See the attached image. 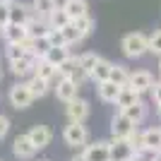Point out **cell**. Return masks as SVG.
<instances>
[{
  "label": "cell",
  "mask_w": 161,
  "mask_h": 161,
  "mask_svg": "<svg viewBox=\"0 0 161 161\" xmlns=\"http://www.w3.org/2000/svg\"><path fill=\"white\" fill-rule=\"evenodd\" d=\"M140 99H142V94H137V92L130 89V87H123L120 94H118V99H115V106H118V111H123V108L132 106L135 101H140Z\"/></svg>",
  "instance_id": "obj_25"
},
{
  "label": "cell",
  "mask_w": 161,
  "mask_h": 161,
  "mask_svg": "<svg viewBox=\"0 0 161 161\" xmlns=\"http://www.w3.org/2000/svg\"><path fill=\"white\" fill-rule=\"evenodd\" d=\"M111 67H113V63L106 60V58H99V63H96V67L92 70V75H89V80L92 82H106L108 77H111Z\"/></svg>",
  "instance_id": "obj_21"
},
{
  "label": "cell",
  "mask_w": 161,
  "mask_h": 161,
  "mask_svg": "<svg viewBox=\"0 0 161 161\" xmlns=\"http://www.w3.org/2000/svg\"><path fill=\"white\" fill-rule=\"evenodd\" d=\"M58 5H60V0H31V7L39 17H48V12Z\"/></svg>",
  "instance_id": "obj_29"
},
{
  "label": "cell",
  "mask_w": 161,
  "mask_h": 161,
  "mask_svg": "<svg viewBox=\"0 0 161 161\" xmlns=\"http://www.w3.org/2000/svg\"><path fill=\"white\" fill-rule=\"evenodd\" d=\"M55 96H58V101H63V103H70L72 99H77V96H80V87H77L72 80H67V77H58Z\"/></svg>",
  "instance_id": "obj_14"
},
{
  "label": "cell",
  "mask_w": 161,
  "mask_h": 161,
  "mask_svg": "<svg viewBox=\"0 0 161 161\" xmlns=\"http://www.w3.org/2000/svg\"><path fill=\"white\" fill-rule=\"evenodd\" d=\"M108 80L113 82V84H118V87H128V80H130L128 67L120 65V63H113V67H111V77H108Z\"/></svg>",
  "instance_id": "obj_27"
},
{
  "label": "cell",
  "mask_w": 161,
  "mask_h": 161,
  "mask_svg": "<svg viewBox=\"0 0 161 161\" xmlns=\"http://www.w3.org/2000/svg\"><path fill=\"white\" fill-rule=\"evenodd\" d=\"M34 7L31 3H22V0H10V22L14 24H27L34 17Z\"/></svg>",
  "instance_id": "obj_7"
},
{
  "label": "cell",
  "mask_w": 161,
  "mask_h": 161,
  "mask_svg": "<svg viewBox=\"0 0 161 161\" xmlns=\"http://www.w3.org/2000/svg\"><path fill=\"white\" fill-rule=\"evenodd\" d=\"M67 80H72L75 84H77V87H82V84H84V82L89 80V75L84 72V67H82V65H77V67H75V72L70 75V77H67Z\"/></svg>",
  "instance_id": "obj_35"
},
{
  "label": "cell",
  "mask_w": 161,
  "mask_h": 161,
  "mask_svg": "<svg viewBox=\"0 0 161 161\" xmlns=\"http://www.w3.org/2000/svg\"><path fill=\"white\" fill-rule=\"evenodd\" d=\"M149 53L161 55V29H156V31L149 36Z\"/></svg>",
  "instance_id": "obj_34"
},
{
  "label": "cell",
  "mask_w": 161,
  "mask_h": 161,
  "mask_svg": "<svg viewBox=\"0 0 161 161\" xmlns=\"http://www.w3.org/2000/svg\"><path fill=\"white\" fill-rule=\"evenodd\" d=\"M152 84H154V77H152L149 70H135V72H130L128 87L135 89L137 94H147V92H152Z\"/></svg>",
  "instance_id": "obj_6"
},
{
  "label": "cell",
  "mask_w": 161,
  "mask_h": 161,
  "mask_svg": "<svg viewBox=\"0 0 161 161\" xmlns=\"http://www.w3.org/2000/svg\"><path fill=\"white\" fill-rule=\"evenodd\" d=\"M135 128H137V125H135L123 111H118V113L111 118V137H128Z\"/></svg>",
  "instance_id": "obj_12"
},
{
  "label": "cell",
  "mask_w": 161,
  "mask_h": 161,
  "mask_svg": "<svg viewBox=\"0 0 161 161\" xmlns=\"http://www.w3.org/2000/svg\"><path fill=\"white\" fill-rule=\"evenodd\" d=\"M43 161H48V159H43Z\"/></svg>",
  "instance_id": "obj_45"
},
{
  "label": "cell",
  "mask_w": 161,
  "mask_h": 161,
  "mask_svg": "<svg viewBox=\"0 0 161 161\" xmlns=\"http://www.w3.org/2000/svg\"><path fill=\"white\" fill-rule=\"evenodd\" d=\"M0 161H3V159H0Z\"/></svg>",
  "instance_id": "obj_47"
},
{
  "label": "cell",
  "mask_w": 161,
  "mask_h": 161,
  "mask_svg": "<svg viewBox=\"0 0 161 161\" xmlns=\"http://www.w3.org/2000/svg\"><path fill=\"white\" fill-rule=\"evenodd\" d=\"M7 132H10V118H7V115H0V140H3Z\"/></svg>",
  "instance_id": "obj_39"
},
{
  "label": "cell",
  "mask_w": 161,
  "mask_h": 161,
  "mask_svg": "<svg viewBox=\"0 0 161 161\" xmlns=\"http://www.w3.org/2000/svg\"><path fill=\"white\" fill-rule=\"evenodd\" d=\"M120 51L125 58H132V60H137V58H142V55L149 53V36L142 31H130L125 34L120 39Z\"/></svg>",
  "instance_id": "obj_1"
},
{
  "label": "cell",
  "mask_w": 161,
  "mask_h": 161,
  "mask_svg": "<svg viewBox=\"0 0 161 161\" xmlns=\"http://www.w3.org/2000/svg\"><path fill=\"white\" fill-rule=\"evenodd\" d=\"M63 140L67 147H84L89 142V130L84 123H70L63 130Z\"/></svg>",
  "instance_id": "obj_2"
},
{
  "label": "cell",
  "mask_w": 161,
  "mask_h": 161,
  "mask_svg": "<svg viewBox=\"0 0 161 161\" xmlns=\"http://www.w3.org/2000/svg\"><path fill=\"white\" fill-rule=\"evenodd\" d=\"M156 115L161 118V103H156Z\"/></svg>",
  "instance_id": "obj_41"
},
{
  "label": "cell",
  "mask_w": 161,
  "mask_h": 161,
  "mask_svg": "<svg viewBox=\"0 0 161 161\" xmlns=\"http://www.w3.org/2000/svg\"><path fill=\"white\" fill-rule=\"evenodd\" d=\"M27 27V34L29 39H39V36H48V31H51V24H48L46 17H39V14H34L31 19L24 24Z\"/></svg>",
  "instance_id": "obj_15"
},
{
  "label": "cell",
  "mask_w": 161,
  "mask_h": 161,
  "mask_svg": "<svg viewBox=\"0 0 161 161\" xmlns=\"http://www.w3.org/2000/svg\"><path fill=\"white\" fill-rule=\"evenodd\" d=\"M63 36H65L67 46H75V43L84 41V39H82V34L77 31V27H75V22H70V24H65V27H63Z\"/></svg>",
  "instance_id": "obj_32"
},
{
  "label": "cell",
  "mask_w": 161,
  "mask_h": 161,
  "mask_svg": "<svg viewBox=\"0 0 161 161\" xmlns=\"http://www.w3.org/2000/svg\"><path fill=\"white\" fill-rule=\"evenodd\" d=\"M0 77H3V72H0Z\"/></svg>",
  "instance_id": "obj_44"
},
{
  "label": "cell",
  "mask_w": 161,
  "mask_h": 161,
  "mask_svg": "<svg viewBox=\"0 0 161 161\" xmlns=\"http://www.w3.org/2000/svg\"><path fill=\"white\" fill-rule=\"evenodd\" d=\"M27 137L31 140L34 147L41 152V149H46L48 144H51V140H53V132H51V128H48V125H34V128L27 132Z\"/></svg>",
  "instance_id": "obj_13"
},
{
  "label": "cell",
  "mask_w": 161,
  "mask_h": 161,
  "mask_svg": "<svg viewBox=\"0 0 161 161\" xmlns=\"http://www.w3.org/2000/svg\"><path fill=\"white\" fill-rule=\"evenodd\" d=\"M65 113H67V120L70 123H84L89 118V101L77 96L70 103H65Z\"/></svg>",
  "instance_id": "obj_8"
},
{
  "label": "cell",
  "mask_w": 161,
  "mask_h": 161,
  "mask_svg": "<svg viewBox=\"0 0 161 161\" xmlns=\"http://www.w3.org/2000/svg\"><path fill=\"white\" fill-rule=\"evenodd\" d=\"M10 24V3H0V29Z\"/></svg>",
  "instance_id": "obj_37"
},
{
  "label": "cell",
  "mask_w": 161,
  "mask_h": 161,
  "mask_svg": "<svg viewBox=\"0 0 161 161\" xmlns=\"http://www.w3.org/2000/svg\"><path fill=\"white\" fill-rule=\"evenodd\" d=\"M48 24H51V29H63L65 24H70V17H67V12L63 10V5H58V7H53L51 12H48Z\"/></svg>",
  "instance_id": "obj_23"
},
{
  "label": "cell",
  "mask_w": 161,
  "mask_h": 161,
  "mask_svg": "<svg viewBox=\"0 0 161 161\" xmlns=\"http://www.w3.org/2000/svg\"><path fill=\"white\" fill-rule=\"evenodd\" d=\"M70 161H87V159H84V154H77V156H72Z\"/></svg>",
  "instance_id": "obj_40"
},
{
  "label": "cell",
  "mask_w": 161,
  "mask_h": 161,
  "mask_svg": "<svg viewBox=\"0 0 161 161\" xmlns=\"http://www.w3.org/2000/svg\"><path fill=\"white\" fill-rule=\"evenodd\" d=\"M24 82H27V87H29V92H31L34 99H43V96L48 94V89H51V82L41 80L39 75H31V77H27Z\"/></svg>",
  "instance_id": "obj_19"
},
{
  "label": "cell",
  "mask_w": 161,
  "mask_h": 161,
  "mask_svg": "<svg viewBox=\"0 0 161 161\" xmlns=\"http://www.w3.org/2000/svg\"><path fill=\"white\" fill-rule=\"evenodd\" d=\"M36 63H39V58H36L34 53H27L22 60L10 63V70H12V75L17 77V80H27V77H31V75H34Z\"/></svg>",
  "instance_id": "obj_5"
},
{
  "label": "cell",
  "mask_w": 161,
  "mask_h": 161,
  "mask_svg": "<svg viewBox=\"0 0 161 161\" xmlns=\"http://www.w3.org/2000/svg\"><path fill=\"white\" fill-rule=\"evenodd\" d=\"M80 65V55H70L65 63H60L58 65V77H70V75L75 72V67Z\"/></svg>",
  "instance_id": "obj_31"
},
{
  "label": "cell",
  "mask_w": 161,
  "mask_h": 161,
  "mask_svg": "<svg viewBox=\"0 0 161 161\" xmlns=\"http://www.w3.org/2000/svg\"><path fill=\"white\" fill-rule=\"evenodd\" d=\"M60 5H63V10L67 12L70 19H80V17L89 14V3L87 0H63Z\"/></svg>",
  "instance_id": "obj_17"
},
{
  "label": "cell",
  "mask_w": 161,
  "mask_h": 161,
  "mask_svg": "<svg viewBox=\"0 0 161 161\" xmlns=\"http://www.w3.org/2000/svg\"><path fill=\"white\" fill-rule=\"evenodd\" d=\"M84 159L87 161H111V140H99L84 144Z\"/></svg>",
  "instance_id": "obj_4"
},
{
  "label": "cell",
  "mask_w": 161,
  "mask_h": 161,
  "mask_svg": "<svg viewBox=\"0 0 161 161\" xmlns=\"http://www.w3.org/2000/svg\"><path fill=\"white\" fill-rule=\"evenodd\" d=\"M152 99H154V103H161V80H154V84H152Z\"/></svg>",
  "instance_id": "obj_38"
},
{
  "label": "cell",
  "mask_w": 161,
  "mask_h": 161,
  "mask_svg": "<svg viewBox=\"0 0 161 161\" xmlns=\"http://www.w3.org/2000/svg\"><path fill=\"white\" fill-rule=\"evenodd\" d=\"M123 113L128 115L130 120L135 123V125H140L142 120H144V118H147V103H144V101H135L132 106H128V108H123Z\"/></svg>",
  "instance_id": "obj_22"
},
{
  "label": "cell",
  "mask_w": 161,
  "mask_h": 161,
  "mask_svg": "<svg viewBox=\"0 0 161 161\" xmlns=\"http://www.w3.org/2000/svg\"><path fill=\"white\" fill-rule=\"evenodd\" d=\"M27 53H29V51H27V46H24V43H7L5 58H7L10 63H14V60H22Z\"/></svg>",
  "instance_id": "obj_30"
},
{
  "label": "cell",
  "mask_w": 161,
  "mask_h": 161,
  "mask_svg": "<svg viewBox=\"0 0 161 161\" xmlns=\"http://www.w3.org/2000/svg\"><path fill=\"white\" fill-rule=\"evenodd\" d=\"M142 142L149 154H159L161 152V128H149L142 132Z\"/></svg>",
  "instance_id": "obj_18"
},
{
  "label": "cell",
  "mask_w": 161,
  "mask_h": 161,
  "mask_svg": "<svg viewBox=\"0 0 161 161\" xmlns=\"http://www.w3.org/2000/svg\"><path fill=\"white\" fill-rule=\"evenodd\" d=\"M0 3H10V0H0Z\"/></svg>",
  "instance_id": "obj_43"
},
{
  "label": "cell",
  "mask_w": 161,
  "mask_h": 161,
  "mask_svg": "<svg viewBox=\"0 0 161 161\" xmlns=\"http://www.w3.org/2000/svg\"><path fill=\"white\" fill-rule=\"evenodd\" d=\"M70 46H51V51H48L46 53V58H43V60H48L51 63V65H60V63H65L67 58H70Z\"/></svg>",
  "instance_id": "obj_24"
},
{
  "label": "cell",
  "mask_w": 161,
  "mask_h": 161,
  "mask_svg": "<svg viewBox=\"0 0 161 161\" xmlns=\"http://www.w3.org/2000/svg\"><path fill=\"white\" fill-rule=\"evenodd\" d=\"M34 75H39L41 80H46V82H53L55 77H58V67L51 65L48 60H43V58H41V60L36 63V70H34Z\"/></svg>",
  "instance_id": "obj_26"
},
{
  "label": "cell",
  "mask_w": 161,
  "mask_h": 161,
  "mask_svg": "<svg viewBox=\"0 0 161 161\" xmlns=\"http://www.w3.org/2000/svg\"><path fill=\"white\" fill-rule=\"evenodd\" d=\"M135 149L125 137H111V161H130Z\"/></svg>",
  "instance_id": "obj_9"
},
{
  "label": "cell",
  "mask_w": 161,
  "mask_h": 161,
  "mask_svg": "<svg viewBox=\"0 0 161 161\" xmlns=\"http://www.w3.org/2000/svg\"><path fill=\"white\" fill-rule=\"evenodd\" d=\"M10 103H12V108H17V111H24V108H29L34 103V96H31V92H29V87H27V82H17V84H12L10 87Z\"/></svg>",
  "instance_id": "obj_3"
},
{
  "label": "cell",
  "mask_w": 161,
  "mask_h": 161,
  "mask_svg": "<svg viewBox=\"0 0 161 161\" xmlns=\"http://www.w3.org/2000/svg\"><path fill=\"white\" fill-rule=\"evenodd\" d=\"M60 3H63V0H60Z\"/></svg>",
  "instance_id": "obj_46"
},
{
  "label": "cell",
  "mask_w": 161,
  "mask_h": 161,
  "mask_svg": "<svg viewBox=\"0 0 161 161\" xmlns=\"http://www.w3.org/2000/svg\"><path fill=\"white\" fill-rule=\"evenodd\" d=\"M36 152H39V149L31 144V140H29L27 135H17V137H14V142H12V154L17 156L19 161L34 159V156H36Z\"/></svg>",
  "instance_id": "obj_11"
},
{
  "label": "cell",
  "mask_w": 161,
  "mask_h": 161,
  "mask_svg": "<svg viewBox=\"0 0 161 161\" xmlns=\"http://www.w3.org/2000/svg\"><path fill=\"white\" fill-rule=\"evenodd\" d=\"M120 89L123 87H118V84H113L111 80H106V82H99V84H96V94H99V99L103 101V103H115Z\"/></svg>",
  "instance_id": "obj_16"
},
{
  "label": "cell",
  "mask_w": 161,
  "mask_h": 161,
  "mask_svg": "<svg viewBox=\"0 0 161 161\" xmlns=\"http://www.w3.org/2000/svg\"><path fill=\"white\" fill-rule=\"evenodd\" d=\"M48 41H51V46H67L65 36H63V29H51L48 31Z\"/></svg>",
  "instance_id": "obj_36"
},
{
  "label": "cell",
  "mask_w": 161,
  "mask_h": 161,
  "mask_svg": "<svg viewBox=\"0 0 161 161\" xmlns=\"http://www.w3.org/2000/svg\"><path fill=\"white\" fill-rule=\"evenodd\" d=\"M0 36H3L5 43H27L29 41L27 27L24 24H14V22H10V24H5L0 29Z\"/></svg>",
  "instance_id": "obj_10"
},
{
  "label": "cell",
  "mask_w": 161,
  "mask_h": 161,
  "mask_svg": "<svg viewBox=\"0 0 161 161\" xmlns=\"http://www.w3.org/2000/svg\"><path fill=\"white\" fill-rule=\"evenodd\" d=\"M99 58H101V55L92 53V51H89V53H82V55H80V65L84 67V72H87V75H92V70H94V67H96V63H99Z\"/></svg>",
  "instance_id": "obj_33"
},
{
  "label": "cell",
  "mask_w": 161,
  "mask_h": 161,
  "mask_svg": "<svg viewBox=\"0 0 161 161\" xmlns=\"http://www.w3.org/2000/svg\"><path fill=\"white\" fill-rule=\"evenodd\" d=\"M159 72H161V55H159Z\"/></svg>",
  "instance_id": "obj_42"
},
{
  "label": "cell",
  "mask_w": 161,
  "mask_h": 161,
  "mask_svg": "<svg viewBox=\"0 0 161 161\" xmlns=\"http://www.w3.org/2000/svg\"><path fill=\"white\" fill-rule=\"evenodd\" d=\"M72 22H75V27H77V31L82 34V39H87L89 34L96 29V22H94V17H92V14H84V17L72 19Z\"/></svg>",
  "instance_id": "obj_28"
},
{
  "label": "cell",
  "mask_w": 161,
  "mask_h": 161,
  "mask_svg": "<svg viewBox=\"0 0 161 161\" xmlns=\"http://www.w3.org/2000/svg\"><path fill=\"white\" fill-rule=\"evenodd\" d=\"M24 46H27L29 53H34L41 60V58H46V53L51 51V41H48V36H39V39H29Z\"/></svg>",
  "instance_id": "obj_20"
}]
</instances>
